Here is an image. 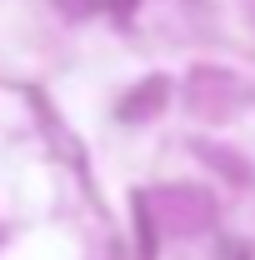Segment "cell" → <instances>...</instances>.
I'll return each mask as SVG.
<instances>
[{
    "label": "cell",
    "mask_w": 255,
    "mask_h": 260,
    "mask_svg": "<svg viewBox=\"0 0 255 260\" xmlns=\"http://www.w3.org/2000/svg\"><path fill=\"white\" fill-rule=\"evenodd\" d=\"M160 100H165V80H145L135 95L120 100V115L125 120H140V115H150V105H160Z\"/></svg>",
    "instance_id": "cell-1"
}]
</instances>
